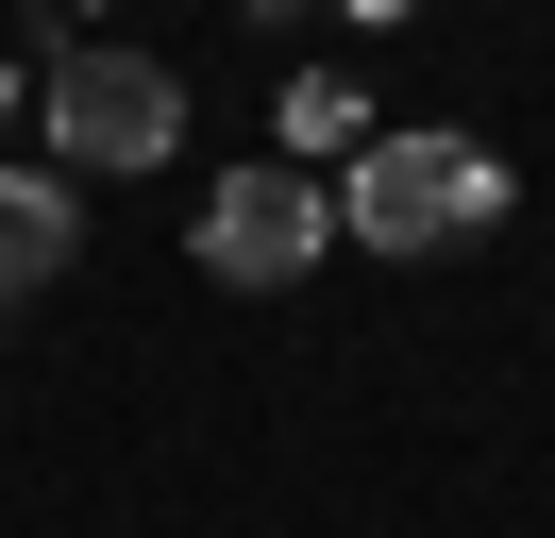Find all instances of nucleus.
Segmentation results:
<instances>
[{"mask_svg":"<svg viewBox=\"0 0 555 538\" xmlns=\"http://www.w3.org/2000/svg\"><path fill=\"white\" fill-rule=\"evenodd\" d=\"M488 219H505V168H488L472 134H371L353 185H337V235H371L387 269H404V253H454V235H488Z\"/></svg>","mask_w":555,"mask_h":538,"instance_id":"f257e3e1","label":"nucleus"},{"mask_svg":"<svg viewBox=\"0 0 555 538\" xmlns=\"http://www.w3.org/2000/svg\"><path fill=\"white\" fill-rule=\"evenodd\" d=\"M185 152V85L152 51H51V168H169Z\"/></svg>","mask_w":555,"mask_h":538,"instance_id":"f03ea898","label":"nucleus"},{"mask_svg":"<svg viewBox=\"0 0 555 538\" xmlns=\"http://www.w3.org/2000/svg\"><path fill=\"white\" fill-rule=\"evenodd\" d=\"M320 235H337V185H320V168H236V185L203 202V269L219 286H304Z\"/></svg>","mask_w":555,"mask_h":538,"instance_id":"7ed1b4c3","label":"nucleus"},{"mask_svg":"<svg viewBox=\"0 0 555 538\" xmlns=\"http://www.w3.org/2000/svg\"><path fill=\"white\" fill-rule=\"evenodd\" d=\"M68 269V168H0V303H35Z\"/></svg>","mask_w":555,"mask_h":538,"instance_id":"20e7f679","label":"nucleus"},{"mask_svg":"<svg viewBox=\"0 0 555 538\" xmlns=\"http://www.w3.org/2000/svg\"><path fill=\"white\" fill-rule=\"evenodd\" d=\"M371 152V101L337 85V67H304V85H286V168H353Z\"/></svg>","mask_w":555,"mask_h":538,"instance_id":"39448f33","label":"nucleus"},{"mask_svg":"<svg viewBox=\"0 0 555 538\" xmlns=\"http://www.w3.org/2000/svg\"><path fill=\"white\" fill-rule=\"evenodd\" d=\"M337 17H404V0H337Z\"/></svg>","mask_w":555,"mask_h":538,"instance_id":"423d86ee","label":"nucleus"},{"mask_svg":"<svg viewBox=\"0 0 555 538\" xmlns=\"http://www.w3.org/2000/svg\"><path fill=\"white\" fill-rule=\"evenodd\" d=\"M253 17H304V0H253Z\"/></svg>","mask_w":555,"mask_h":538,"instance_id":"0eeeda50","label":"nucleus"},{"mask_svg":"<svg viewBox=\"0 0 555 538\" xmlns=\"http://www.w3.org/2000/svg\"><path fill=\"white\" fill-rule=\"evenodd\" d=\"M0 101H17V67H0Z\"/></svg>","mask_w":555,"mask_h":538,"instance_id":"6e6552de","label":"nucleus"}]
</instances>
